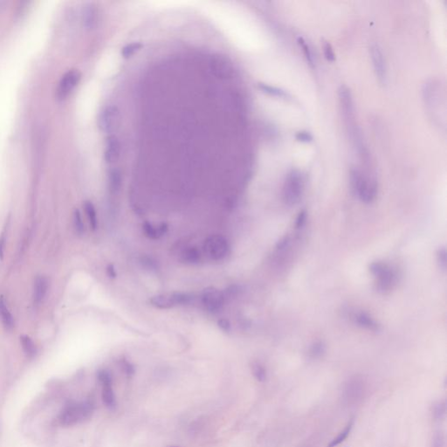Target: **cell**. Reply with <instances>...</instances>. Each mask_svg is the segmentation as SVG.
<instances>
[{
  "label": "cell",
  "mask_w": 447,
  "mask_h": 447,
  "mask_svg": "<svg viewBox=\"0 0 447 447\" xmlns=\"http://www.w3.org/2000/svg\"><path fill=\"white\" fill-rule=\"evenodd\" d=\"M94 412V404L89 401L73 403L67 405L60 415V423L62 426H73L91 418Z\"/></svg>",
  "instance_id": "6da1fadb"
},
{
  "label": "cell",
  "mask_w": 447,
  "mask_h": 447,
  "mask_svg": "<svg viewBox=\"0 0 447 447\" xmlns=\"http://www.w3.org/2000/svg\"><path fill=\"white\" fill-rule=\"evenodd\" d=\"M350 183L353 192L361 201L369 204L375 199L378 192L377 184L370 181L357 170L353 169L350 171Z\"/></svg>",
  "instance_id": "7a4b0ae2"
},
{
  "label": "cell",
  "mask_w": 447,
  "mask_h": 447,
  "mask_svg": "<svg viewBox=\"0 0 447 447\" xmlns=\"http://www.w3.org/2000/svg\"><path fill=\"white\" fill-rule=\"evenodd\" d=\"M370 271L377 279L376 283L379 291H389L396 285L397 274L385 263L373 262L370 265Z\"/></svg>",
  "instance_id": "3957f363"
},
{
  "label": "cell",
  "mask_w": 447,
  "mask_h": 447,
  "mask_svg": "<svg viewBox=\"0 0 447 447\" xmlns=\"http://www.w3.org/2000/svg\"><path fill=\"white\" fill-rule=\"evenodd\" d=\"M303 179L300 171L292 170L287 174L283 186V200L287 205H295L302 197Z\"/></svg>",
  "instance_id": "277c9868"
},
{
  "label": "cell",
  "mask_w": 447,
  "mask_h": 447,
  "mask_svg": "<svg viewBox=\"0 0 447 447\" xmlns=\"http://www.w3.org/2000/svg\"><path fill=\"white\" fill-rule=\"evenodd\" d=\"M366 393V383L360 377H353L345 383L342 397L346 404L353 406L360 404Z\"/></svg>",
  "instance_id": "5b68a950"
},
{
  "label": "cell",
  "mask_w": 447,
  "mask_h": 447,
  "mask_svg": "<svg viewBox=\"0 0 447 447\" xmlns=\"http://www.w3.org/2000/svg\"><path fill=\"white\" fill-rule=\"evenodd\" d=\"M204 249L209 258L215 261H219L226 258L229 254L230 246L225 237L213 235L205 240Z\"/></svg>",
  "instance_id": "8992f818"
},
{
  "label": "cell",
  "mask_w": 447,
  "mask_h": 447,
  "mask_svg": "<svg viewBox=\"0 0 447 447\" xmlns=\"http://www.w3.org/2000/svg\"><path fill=\"white\" fill-rule=\"evenodd\" d=\"M192 295L185 293H172L165 295H156L150 298L151 305L157 309H168L179 305H186L192 302Z\"/></svg>",
  "instance_id": "52a82bcc"
},
{
  "label": "cell",
  "mask_w": 447,
  "mask_h": 447,
  "mask_svg": "<svg viewBox=\"0 0 447 447\" xmlns=\"http://www.w3.org/2000/svg\"><path fill=\"white\" fill-rule=\"evenodd\" d=\"M201 301L207 311L217 313L225 304L226 295L215 287H207L202 293Z\"/></svg>",
  "instance_id": "ba28073f"
},
{
  "label": "cell",
  "mask_w": 447,
  "mask_h": 447,
  "mask_svg": "<svg viewBox=\"0 0 447 447\" xmlns=\"http://www.w3.org/2000/svg\"><path fill=\"white\" fill-rule=\"evenodd\" d=\"M81 79V73L77 69H71L62 77L57 88V97L64 100L73 91Z\"/></svg>",
  "instance_id": "9c48e42d"
},
{
  "label": "cell",
  "mask_w": 447,
  "mask_h": 447,
  "mask_svg": "<svg viewBox=\"0 0 447 447\" xmlns=\"http://www.w3.org/2000/svg\"><path fill=\"white\" fill-rule=\"evenodd\" d=\"M98 379L102 383L103 403L107 407L113 409L116 406V396L114 393L112 377L109 371L102 370L99 371Z\"/></svg>",
  "instance_id": "30bf717a"
},
{
  "label": "cell",
  "mask_w": 447,
  "mask_h": 447,
  "mask_svg": "<svg viewBox=\"0 0 447 447\" xmlns=\"http://www.w3.org/2000/svg\"><path fill=\"white\" fill-rule=\"evenodd\" d=\"M370 49H371V60L373 62L375 72L378 76V80L382 83H385L386 67L382 51L377 44L371 45Z\"/></svg>",
  "instance_id": "8fae6325"
},
{
  "label": "cell",
  "mask_w": 447,
  "mask_h": 447,
  "mask_svg": "<svg viewBox=\"0 0 447 447\" xmlns=\"http://www.w3.org/2000/svg\"><path fill=\"white\" fill-rule=\"evenodd\" d=\"M120 155V142L117 136L110 135L106 140V149L104 157L107 163L112 164L118 159Z\"/></svg>",
  "instance_id": "7c38bea8"
},
{
  "label": "cell",
  "mask_w": 447,
  "mask_h": 447,
  "mask_svg": "<svg viewBox=\"0 0 447 447\" xmlns=\"http://www.w3.org/2000/svg\"><path fill=\"white\" fill-rule=\"evenodd\" d=\"M116 110L112 107H108L102 110L98 120L99 127L102 130L109 131L114 127V124L116 122Z\"/></svg>",
  "instance_id": "4fadbf2b"
},
{
  "label": "cell",
  "mask_w": 447,
  "mask_h": 447,
  "mask_svg": "<svg viewBox=\"0 0 447 447\" xmlns=\"http://www.w3.org/2000/svg\"><path fill=\"white\" fill-rule=\"evenodd\" d=\"M142 230L145 233L146 236L151 239V240H156L159 239L160 237L163 236L164 234L167 233L168 226L165 223H162L158 227H155L152 226V224H150L149 222H144V224L142 225Z\"/></svg>",
  "instance_id": "5bb4252c"
},
{
  "label": "cell",
  "mask_w": 447,
  "mask_h": 447,
  "mask_svg": "<svg viewBox=\"0 0 447 447\" xmlns=\"http://www.w3.org/2000/svg\"><path fill=\"white\" fill-rule=\"evenodd\" d=\"M48 280L43 276L37 277L36 280L34 281V292H33L34 302L38 304L42 302L48 292Z\"/></svg>",
  "instance_id": "9a60e30c"
},
{
  "label": "cell",
  "mask_w": 447,
  "mask_h": 447,
  "mask_svg": "<svg viewBox=\"0 0 447 447\" xmlns=\"http://www.w3.org/2000/svg\"><path fill=\"white\" fill-rule=\"evenodd\" d=\"M97 18L98 13L95 5L93 4H86L83 10V23L86 28L87 29L94 28L96 25Z\"/></svg>",
  "instance_id": "2e32d148"
},
{
  "label": "cell",
  "mask_w": 447,
  "mask_h": 447,
  "mask_svg": "<svg viewBox=\"0 0 447 447\" xmlns=\"http://www.w3.org/2000/svg\"><path fill=\"white\" fill-rule=\"evenodd\" d=\"M0 319L4 326L7 330H11L14 327V320L11 316V313L8 310L6 302L3 298V296H0Z\"/></svg>",
  "instance_id": "e0dca14e"
},
{
  "label": "cell",
  "mask_w": 447,
  "mask_h": 447,
  "mask_svg": "<svg viewBox=\"0 0 447 447\" xmlns=\"http://www.w3.org/2000/svg\"><path fill=\"white\" fill-rule=\"evenodd\" d=\"M354 425H355V418H350L349 421L347 423L345 427L338 433L337 436L331 440L330 443L327 445V447H338L339 445L343 443L348 439V437L349 436V434L351 433Z\"/></svg>",
  "instance_id": "ac0fdd59"
},
{
  "label": "cell",
  "mask_w": 447,
  "mask_h": 447,
  "mask_svg": "<svg viewBox=\"0 0 447 447\" xmlns=\"http://www.w3.org/2000/svg\"><path fill=\"white\" fill-rule=\"evenodd\" d=\"M355 320L359 326L366 329L375 332L379 330V325L366 313L362 312L357 314L355 317Z\"/></svg>",
  "instance_id": "d6986e66"
},
{
  "label": "cell",
  "mask_w": 447,
  "mask_h": 447,
  "mask_svg": "<svg viewBox=\"0 0 447 447\" xmlns=\"http://www.w3.org/2000/svg\"><path fill=\"white\" fill-rule=\"evenodd\" d=\"M84 210H85V212L87 214L92 230L95 231V230L97 229L98 220H97V215H96L95 205L90 201H86L84 203Z\"/></svg>",
  "instance_id": "ffe728a7"
},
{
  "label": "cell",
  "mask_w": 447,
  "mask_h": 447,
  "mask_svg": "<svg viewBox=\"0 0 447 447\" xmlns=\"http://www.w3.org/2000/svg\"><path fill=\"white\" fill-rule=\"evenodd\" d=\"M258 87L263 93L267 94V95L280 97V98H288L289 97L287 92L284 91L279 87H273V86H270V85L265 83H258Z\"/></svg>",
  "instance_id": "44dd1931"
},
{
  "label": "cell",
  "mask_w": 447,
  "mask_h": 447,
  "mask_svg": "<svg viewBox=\"0 0 447 447\" xmlns=\"http://www.w3.org/2000/svg\"><path fill=\"white\" fill-rule=\"evenodd\" d=\"M182 258L184 261L188 264H196L200 261L201 254L197 248H186V250L183 252Z\"/></svg>",
  "instance_id": "7402d4cb"
},
{
  "label": "cell",
  "mask_w": 447,
  "mask_h": 447,
  "mask_svg": "<svg viewBox=\"0 0 447 447\" xmlns=\"http://www.w3.org/2000/svg\"><path fill=\"white\" fill-rule=\"evenodd\" d=\"M122 186V176L118 170H113L109 173V190L112 193H117Z\"/></svg>",
  "instance_id": "603a6c76"
},
{
  "label": "cell",
  "mask_w": 447,
  "mask_h": 447,
  "mask_svg": "<svg viewBox=\"0 0 447 447\" xmlns=\"http://www.w3.org/2000/svg\"><path fill=\"white\" fill-rule=\"evenodd\" d=\"M432 414L435 420H442L447 414V404L445 401H438L432 406Z\"/></svg>",
  "instance_id": "cb8c5ba5"
},
{
  "label": "cell",
  "mask_w": 447,
  "mask_h": 447,
  "mask_svg": "<svg viewBox=\"0 0 447 447\" xmlns=\"http://www.w3.org/2000/svg\"><path fill=\"white\" fill-rule=\"evenodd\" d=\"M20 342H21L22 348L24 349V351L26 354V356L29 357H33L36 355L37 348L33 340L30 338L27 335H22L20 336Z\"/></svg>",
  "instance_id": "d4e9b609"
},
{
  "label": "cell",
  "mask_w": 447,
  "mask_h": 447,
  "mask_svg": "<svg viewBox=\"0 0 447 447\" xmlns=\"http://www.w3.org/2000/svg\"><path fill=\"white\" fill-rule=\"evenodd\" d=\"M253 374L258 382H265L266 379V371L263 365L258 363H255L252 366Z\"/></svg>",
  "instance_id": "484cf974"
},
{
  "label": "cell",
  "mask_w": 447,
  "mask_h": 447,
  "mask_svg": "<svg viewBox=\"0 0 447 447\" xmlns=\"http://www.w3.org/2000/svg\"><path fill=\"white\" fill-rule=\"evenodd\" d=\"M142 47V44L139 43V42L128 44L122 49V55L124 58H130L131 56L135 55V52L139 51Z\"/></svg>",
  "instance_id": "4316f807"
},
{
  "label": "cell",
  "mask_w": 447,
  "mask_h": 447,
  "mask_svg": "<svg viewBox=\"0 0 447 447\" xmlns=\"http://www.w3.org/2000/svg\"><path fill=\"white\" fill-rule=\"evenodd\" d=\"M73 224H74V227H75L77 233H79L80 235L83 234L85 227H84L83 220H82L81 214L79 210H75L73 213Z\"/></svg>",
  "instance_id": "83f0119b"
},
{
  "label": "cell",
  "mask_w": 447,
  "mask_h": 447,
  "mask_svg": "<svg viewBox=\"0 0 447 447\" xmlns=\"http://www.w3.org/2000/svg\"><path fill=\"white\" fill-rule=\"evenodd\" d=\"M298 43L302 47L303 53L305 55L306 59L309 62V65L314 67V60H313L312 54H311V50L309 48V45L306 43L305 40H303L302 38H299Z\"/></svg>",
  "instance_id": "f1b7e54d"
},
{
  "label": "cell",
  "mask_w": 447,
  "mask_h": 447,
  "mask_svg": "<svg viewBox=\"0 0 447 447\" xmlns=\"http://www.w3.org/2000/svg\"><path fill=\"white\" fill-rule=\"evenodd\" d=\"M325 353V346L322 342H317L311 347L309 354L313 358H318Z\"/></svg>",
  "instance_id": "f546056e"
},
{
  "label": "cell",
  "mask_w": 447,
  "mask_h": 447,
  "mask_svg": "<svg viewBox=\"0 0 447 447\" xmlns=\"http://www.w3.org/2000/svg\"><path fill=\"white\" fill-rule=\"evenodd\" d=\"M431 447H446V437L443 432H436L433 435Z\"/></svg>",
  "instance_id": "4dcf8cb0"
},
{
  "label": "cell",
  "mask_w": 447,
  "mask_h": 447,
  "mask_svg": "<svg viewBox=\"0 0 447 447\" xmlns=\"http://www.w3.org/2000/svg\"><path fill=\"white\" fill-rule=\"evenodd\" d=\"M323 52L324 56L327 62H334L335 61V55H334L333 48L329 42H327V41L324 42Z\"/></svg>",
  "instance_id": "1f68e13d"
},
{
  "label": "cell",
  "mask_w": 447,
  "mask_h": 447,
  "mask_svg": "<svg viewBox=\"0 0 447 447\" xmlns=\"http://www.w3.org/2000/svg\"><path fill=\"white\" fill-rule=\"evenodd\" d=\"M295 139L301 142H310L313 141V135L308 131H300L295 135Z\"/></svg>",
  "instance_id": "d6a6232c"
},
{
  "label": "cell",
  "mask_w": 447,
  "mask_h": 447,
  "mask_svg": "<svg viewBox=\"0 0 447 447\" xmlns=\"http://www.w3.org/2000/svg\"><path fill=\"white\" fill-rule=\"evenodd\" d=\"M141 263L143 266H145L146 268L150 270L157 269V264L156 262L152 258L149 257H142L141 259Z\"/></svg>",
  "instance_id": "836d02e7"
},
{
  "label": "cell",
  "mask_w": 447,
  "mask_h": 447,
  "mask_svg": "<svg viewBox=\"0 0 447 447\" xmlns=\"http://www.w3.org/2000/svg\"><path fill=\"white\" fill-rule=\"evenodd\" d=\"M438 261L440 263V267L446 270L447 267V252L446 249H440L438 252Z\"/></svg>",
  "instance_id": "e575fe53"
},
{
  "label": "cell",
  "mask_w": 447,
  "mask_h": 447,
  "mask_svg": "<svg viewBox=\"0 0 447 447\" xmlns=\"http://www.w3.org/2000/svg\"><path fill=\"white\" fill-rule=\"evenodd\" d=\"M6 241V227L4 228L3 233L0 235V258L2 259L4 257V247Z\"/></svg>",
  "instance_id": "d590c367"
},
{
  "label": "cell",
  "mask_w": 447,
  "mask_h": 447,
  "mask_svg": "<svg viewBox=\"0 0 447 447\" xmlns=\"http://www.w3.org/2000/svg\"><path fill=\"white\" fill-rule=\"evenodd\" d=\"M218 327L225 332H229L231 330V323L227 319H220L218 321Z\"/></svg>",
  "instance_id": "8d00e7d4"
},
{
  "label": "cell",
  "mask_w": 447,
  "mask_h": 447,
  "mask_svg": "<svg viewBox=\"0 0 447 447\" xmlns=\"http://www.w3.org/2000/svg\"><path fill=\"white\" fill-rule=\"evenodd\" d=\"M306 218H307V213H306L305 211H302V212H300L297 220H296V224H295V226H296L297 228H301L302 226H303V225L305 224Z\"/></svg>",
  "instance_id": "74e56055"
},
{
  "label": "cell",
  "mask_w": 447,
  "mask_h": 447,
  "mask_svg": "<svg viewBox=\"0 0 447 447\" xmlns=\"http://www.w3.org/2000/svg\"><path fill=\"white\" fill-rule=\"evenodd\" d=\"M107 273L112 279H115L117 277V272L113 265H109L107 266Z\"/></svg>",
  "instance_id": "f35d334b"
},
{
  "label": "cell",
  "mask_w": 447,
  "mask_h": 447,
  "mask_svg": "<svg viewBox=\"0 0 447 447\" xmlns=\"http://www.w3.org/2000/svg\"><path fill=\"white\" fill-rule=\"evenodd\" d=\"M124 368L128 374L131 375L134 373V368H133V366H132L130 364H128V362H124Z\"/></svg>",
  "instance_id": "ab89813d"
}]
</instances>
